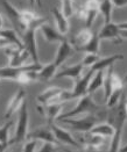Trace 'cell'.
Here are the masks:
<instances>
[{
  "mask_svg": "<svg viewBox=\"0 0 127 152\" xmlns=\"http://www.w3.org/2000/svg\"><path fill=\"white\" fill-rule=\"evenodd\" d=\"M126 95L124 94L118 104L114 107L109 108L110 112L107 115L109 123L112 124L114 128V136L111 138V145H110V151L117 152L120 151V143H121V134L123 129L127 121V110H126Z\"/></svg>",
  "mask_w": 127,
  "mask_h": 152,
  "instance_id": "1",
  "label": "cell"
},
{
  "mask_svg": "<svg viewBox=\"0 0 127 152\" xmlns=\"http://www.w3.org/2000/svg\"><path fill=\"white\" fill-rule=\"evenodd\" d=\"M47 20L44 18H40L35 22H33L32 25L27 28L25 33L22 34V44L24 48L29 52L30 58L33 62H38V44H36V31L40 29L41 25L43 22H46Z\"/></svg>",
  "mask_w": 127,
  "mask_h": 152,
  "instance_id": "2",
  "label": "cell"
},
{
  "mask_svg": "<svg viewBox=\"0 0 127 152\" xmlns=\"http://www.w3.org/2000/svg\"><path fill=\"white\" fill-rule=\"evenodd\" d=\"M98 110H100V106H98L96 102L93 101L91 94L88 93V94H85V95H83V96H80L78 99L76 106L74 107L72 110L60 115L57 121L63 120V118H68V117H76V116H79V115L95 114Z\"/></svg>",
  "mask_w": 127,
  "mask_h": 152,
  "instance_id": "3",
  "label": "cell"
},
{
  "mask_svg": "<svg viewBox=\"0 0 127 152\" xmlns=\"http://www.w3.org/2000/svg\"><path fill=\"white\" fill-rule=\"evenodd\" d=\"M28 124H29V114H28V108L26 101L19 109V117H18V124L15 128V134L14 137L10 140V144H19L24 143L27 140L28 136Z\"/></svg>",
  "mask_w": 127,
  "mask_h": 152,
  "instance_id": "4",
  "label": "cell"
},
{
  "mask_svg": "<svg viewBox=\"0 0 127 152\" xmlns=\"http://www.w3.org/2000/svg\"><path fill=\"white\" fill-rule=\"evenodd\" d=\"M71 100L70 98V91L63 89L57 86H51L44 89L42 93L38 95V101L41 104H48V103H56V102H66Z\"/></svg>",
  "mask_w": 127,
  "mask_h": 152,
  "instance_id": "5",
  "label": "cell"
},
{
  "mask_svg": "<svg viewBox=\"0 0 127 152\" xmlns=\"http://www.w3.org/2000/svg\"><path fill=\"white\" fill-rule=\"evenodd\" d=\"M62 123H65L75 131H79V132H89L92 128L97 124V116L95 114H86L84 117L80 118H74V117H68V118H63L60 120Z\"/></svg>",
  "mask_w": 127,
  "mask_h": 152,
  "instance_id": "6",
  "label": "cell"
},
{
  "mask_svg": "<svg viewBox=\"0 0 127 152\" xmlns=\"http://www.w3.org/2000/svg\"><path fill=\"white\" fill-rule=\"evenodd\" d=\"M93 71L90 70L88 71V73H85L84 76H80L79 78H77L75 80V86H74V89L70 91V98L71 100L74 99H79L80 96L88 94V87H89L90 80L93 76Z\"/></svg>",
  "mask_w": 127,
  "mask_h": 152,
  "instance_id": "7",
  "label": "cell"
},
{
  "mask_svg": "<svg viewBox=\"0 0 127 152\" xmlns=\"http://www.w3.org/2000/svg\"><path fill=\"white\" fill-rule=\"evenodd\" d=\"M25 99H26L25 89L19 88L16 91V93L12 96V99L10 100L8 104H7V108H6L5 114H4L6 120H10L16 112H19V109L21 108V106H22L24 102L26 101Z\"/></svg>",
  "mask_w": 127,
  "mask_h": 152,
  "instance_id": "8",
  "label": "cell"
},
{
  "mask_svg": "<svg viewBox=\"0 0 127 152\" xmlns=\"http://www.w3.org/2000/svg\"><path fill=\"white\" fill-rule=\"evenodd\" d=\"M100 39H109V41H113L114 43H121L123 37L120 35V27L118 23L114 22H109V23H104L100 31L98 33Z\"/></svg>",
  "mask_w": 127,
  "mask_h": 152,
  "instance_id": "9",
  "label": "cell"
},
{
  "mask_svg": "<svg viewBox=\"0 0 127 152\" xmlns=\"http://www.w3.org/2000/svg\"><path fill=\"white\" fill-rule=\"evenodd\" d=\"M56 137V140H58V143H63L65 145H69L71 148H79V143L76 140V138H74V136L68 131L65 130L64 128L57 126L55 122L49 124Z\"/></svg>",
  "mask_w": 127,
  "mask_h": 152,
  "instance_id": "10",
  "label": "cell"
},
{
  "mask_svg": "<svg viewBox=\"0 0 127 152\" xmlns=\"http://www.w3.org/2000/svg\"><path fill=\"white\" fill-rule=\"evenodd\" d=\"M0 4L4 7V11L6 13L7 18L10 19V21L13 23V26L24 33V28H22V23H21V11H19L8 0H0Z\"/></svg>",
  "mask_w": 127,
  "mask_h": 152,
  "instance_id": "11",
  "label": "cell"
},
{
  "mask_svg": "<svg viewBox=\"0 0 127 152\" xmlns=\"http://www.w3.org/2000/svg\"><path fill=\"white\" fill-rule=\"evenodd\" d=\"M75 52V48L72 47L71 42H69L68 39H64L62 42H60V45L57 48L56 51V55H55V59H54V63L58 66V69L64 64V62L71 57Z\"/></svg>",
  "mask_w": 127,
  "mask_h": 152,
  "instance_id": "12",
  "label": "cell"
},
{
  "mask_svg": "<svg viewBox=\"0 0 127 152\" xmlns=\"http://www.w3.org/2000/svg\"><path fill=\"white\" fill-rule=\"evenodd\" d=\"M63 106L64 102H56V103L42 104V107L38 106V110H42L41 113L46 116V118L48 121V124H50V123H54L58 118V116L62 114Z\"/></svg>",
  "mask_w": 127,
  "mask_h": 152,
  "instance_id": "13",
  "label": "cell"
},
{
  "mask_svg": "<svg viewBox=\"0 0 127 152\" xmlns=\"http://www.w3.org/2000/svg\"><path fill=\"white\" fill-rule=\"evenodd\" d=\"M27 138H34V140H42V142H52V143H58V140H56L50 126H43V127L35 128L32 131H28V136Z\"/></svg>",
  "mask_w": 127,
  "mask_h": 152,
  "instance_id": "14",
  "label": "cell"
},
{
  "mask_svg": "<svg viewBox=\"0 0 127 152\" xmlns=\"http://www.w3.org/2000/svg\"><path fill=\"white\" fill-rule=\"evenodd\" d=\"M38 30L42 33L44 39H46L47 42H49V43H55V42H58V43H60V42H62L64 39H66L65 35L61 34L57 28H54V27H51L50 25H48L47 21L41 25Z\"/></svg>",
  "mask_w": 127,
  "mask_h": 152,
  "instance_id": "15",
  "label": "cell"
},
{
  "mask_svg": "<svg viewBox=\"0 0 127 152\" xmlns=\"http://www.w3.org/2000/svg\"><path fill=\"white\" fill-rule=\"evenodd\" d=\"M92 35H93V33L90 30V28L85 27L82 30H79L76 35L74 36V38L71 39V44L75 48V50L82 51V49L85 47V44L91 39Z\"/></svg>",
  "mask_w": 127,
  "mask_h": 152,
  "instance_id": "16",
  "label": "cell"
},
{
  "mask_svg": "<svg viewBox=\"0 0 127 152\" xmlns=\"http://www.w3.org/2000/svg\"><path fill=\"white\" fill-rule=\"evenodd\" d=\"M51 14L55 19V22H56V27L58 29V31L63 35H66L69 33V29H70V23H69V18H66L64 15V13L62 12V10L57 8V7H54L51 10Z\"/></svg>",
  "mask_w": 127,
  "mask_h": 152,
  "instance_id": "17",
  "label": "cell"
},
{
  "mask_svg": "<svg viewBox=\"0 0 127 152\" xmlns=\"http://www.w3.org/2000/svg\"><path fill=\"white\" fill-rule=\"evenodd\" d=\"M84 65L82 63L75 64V65H71V66H66L63 69H60L56 73L55 78H71L74 80H76L77 78L82 76V72L84 70Z\"/></svg>",
  "mask_w": 127,
  "mask_h": 152,
  "instance_id": "18",
  "label": "cell"
},
{
  "mask_svg": "<svg viewBox=\"0 0 127 152\" xmlns=\"http://www.w3.org/2000/svg\"><path fill=\"white\" fill-rule=\"evenodd\" d=\"M123 59H124V56L120 55V53L112 55V56H109V57H105V58H99L90 67V70H92L93 72L99 71V70H107V67L114 65L118 61H123Z\"/></svg>",
  "mask_w": 127,
  "mask_h": 152,
  "instance_id": "19",
  "label": "cell"
},
{
  "mask_svg": "<svg viewBox=\"0 0 127 152\" xmlns=\"http://www.w3.org/2000/svg\"><path fill=\"white\" fill-rule=\"evenodd\" d=\"M57 71H58V66L54 63V62L49 64H46L38 71V80H41V81H48V80H50V79H52L54 77L56 76Z\"/></svg>",
  "mask_w": 127,
  "mask_h": 152,
  "instance_id": "20",
  "label": "cell"
},
{
  "mask_svg": "<svg viewBox=\"0 0 127 152\" xmlns=\"http://www.w3.org/2000/svg\"><path fill=\"white\" fill-rule=\"evenodd\" d=\"M104 78H105V70L96 71L93 73L92 78H91V80H90L89 87H88V93L93 94L96 91H98L99 88H103Z\"/></svg>",
  "mask_w": 127,
  "mask_h": 152,
  "instance_id": "21",
  "label": "cell"
},
{
  "mask_svg": "<svg viewBox=\"0 0 127 152\" xmlns=\"http://www.w3.org/2000/svg\"><path fill=\"white\" fill-rule=\"evenodd\" d=\"M89 132L103 136L104 138L105 137L112 138L114 136V128H113L112 124H110V123H98V124H96L95 127L92 128Z\"/></svg>",
  "mask_w": 127,
  "mask_h": 152,
  "instance_id": "22",
  "label": "cell"
},
{
  "mask_svg": "<svg viewBox=\"0 0 127 152\" xmlns=\"http://www.w3.org/2000/svg\"><path fill=\"white\" fill-rule=\"evenodd\" d=\"M113 4L111 0H102L99 5V13L103 16L104 23L112 22V13H113Z\"/></svg>",
  "mask_w": 127,
  "mask_h": 152,
  "instance_id": "23",
  "label": "cell"
},
{
  "mask_svg": "<svg viewBox=\"0 0 127 152\" xmlns=\"http://www.w3.org/2000/svg\"><path fill=\"white\" fill-rule=\"evenodd\" d=\"M100 42H102V39L99 37L98 33H93L91 39L85 44V47L82 49L80 52H84V53H99Z\"/></svg>",
  "mask_w": 127,
  "mask_h": 152,
  "instance_id": "24",
  "label": "cell"
},
{
  "mask_svg": "<svg viewBox=\"0 0 127 152\" xmlns=\"http://www.w3.org/2000/svg\"><path fill=\"white\" fill-rule=\"evenodd\" d=\"M0 36L5 37L6 39H8L11 43L16 44L19 47H24L22 44V38L18 34V31L15 29H11V28H2L0 30Z\"/></svg>",
  "mask_w": 127,
  "mask_h": 152,
  "instance_id": "25",
  "label": "cell"
},
{
  "mask_svg": "<svg viewBox=\"0 0 127 152\" xmlns=\"http://www.w3.org/2000/svg\"><path fill=\"white\" fill-rule=\"evenodd\" d=\"M113 65L107 67V72L105 73V78H104V85H103V89H104V101L109 99V96L111 95L112 91H113V86H112V76H113Z\"/></svg>",
  "mask_w": 127,
  "mask_h": 152,
  "instance_id": "26",
  "label": "cell"
},
{
  "mask_svg": "<svg viewBox=\"0 0 127 152\" xmlns=\"http://www.w3.org/2000/svg\"><path fill=\"white\" fill-rule=\"evenodd\" d=\"M88 137L84 138V142L86 143L85 145V150H98V148L104 142V137L99 136V135H96V134H92V132H88Z\"/></svg>",
  "mask_w": 127,
  "mask_h": 152,
  "instance_id": "27",
  "label": "cell"
},
{
  "mask_svg": "<svg viewBox=\"0 0 127 152\" xmlns=\"http://www.w3.org/2000/svg\"><path fill=\"white\" fill-rule=\"evenodd\" d=\"M21 85H28L34 81H38V71H25L15 80Z\"/></svg>",
  "mask_w": 127,
  "mask_h": 152,
  "instance_id": "28",
  "label": "cell"
},
{
  "mask_svg": "<svg viewBox=\"0 0 127 152\" xmlns=\"http://www.w3.org/2000/svg\"><path fill=\"white\" fill-rule=\"evenodd\" d=\"M124 95V89H113L111 95L109 96V99L106 100V107L107 108H112L115 104H118V102L120 101V99Z\"/></svg>",
  "mask_w": 127,
  "mask_h": 152,
  "instance_id": "29",
  "label": "cell"
},
{
  "mask_svg": "<svg viewBox=\"0 0 127 152\" xmlns=\"http://www.w3.org/2000/svg\"><path fill=\"white\" fill-rule=\"evenodd\" d=\"M13 126V121L10 118L5 124H2L0 127V142L2 143H10V129Z\"/></svg>",
  "mask_w": 127,
  "mask_h": 152,
  "instance_id": "30",
  "label": "cell"
},
{
  "mask_svg": "<svg viewBox=\"0 0 127 152\" xmlns=\"http://www.w3.org/2000/svg\"><path fill=\"white\" fill-rule=\"evenodd\" d=\"M99 58H100V57H99V55H98V53H85L80 63L83 64L84 66L91 67V66L96 63Z\"/></svg>",
  "mask_w": 127,
  "mask_h": 152,
  "instance_id": "31",
  "label": "cell"
},
{
  "mask_svg": "<svg viewBox=\"0 0 127 152\" xmlns=\"http://www.w3.org/2000/svg\"><path fill=\"white\" fill-rule=\"evenodd\" d=\"M36 146H38V140H34V138H27V140L24 144V148H22V151L25 152H34L36 150Z\"/></svg>",
  "mask_w": 127,
  "mask_h": 152,
  "instance_id": "32",
  "label": "cell"
},
{
  "mask_svg": "<svg viewBox=\"0 0 127 152\" xmlns=\"http://www.w3.org/2000/svg\"><path fill=\"white\" fill-rule=\"evenodd\" d=\"M56 150V143L52 142H43L41 145V149L38 150L40 152H52Z\"/></svg>",
  "mask_w": 127,
  "mask_h": 152,
  "instance_id": "33",
  "label": "cell"
},
{
  "mask_svg": "<svg viewBox=\"0 0 127 152\" xmlns=\"http://www.w3.org/2000/svg\"><path fill=\"white\" fill-rule=\"evenodd\" d=\"M112 86H113V89H124L123 80L114 72H113V76H112Z\"/></svg>",
  "mask_w": 127,
  "mask_h": 152,
  "instance_id": "34",
  "label": "cell"
},
{
  "mask_svg": "<svg viewBox=\"0 0 127 152\" xmlns=\"http://www.w3.org/2000/svg\"><path fill=\"white\" fill-rule=\"evenodd\" d=\"M99 5H100L99 0H86L83 7L86 10H99Z\"/></svg>",
  "mask_w": 127,
  "mask_h": 152,
  "instance_id": "35",
  "label": "cell"
},
{
  "mask_svg": "<svg viewBox=\"0 0 127 152\" xmlns=\"http://www.w3.org/2000/svg\"><path fill=\"white\" fill-rule=\"evenodd\" d=\"M115 8H123L127 6V0H111Z\"/></svg>",
  "mask_w": 127,
  "mask_h": 152,
  "instance_id": "36",
  "label": "cell"
},
{
  "mask_svg": "<svg viewBox=\"0 0 127 152\" xmlns=\"http://www.w3.org/2000/svg\"><path fill=\"white\" fill-rule=\"evenodd\" d=\"M12 44L13 43H11L8 39H6L5 37L0 36V49H5V48H7V47H10Z\"/></svg>",
  "mask_w": 127,
  "mask_h": 152,
  "instance_id": "37",
  "label": "cell"
},
{
  "mask_svg": "<svg viewBox=\"0 0 127 152\" xmlns=\"http://www.w3.org/2000/svg\"><path fill=\"white\" fill-rule=\"evenodd\" d=\"M8 145H10V143H2V142H0V152L6 151L7 148H8Z\"/></svg>",
  "mask_w": 127,
  "mask_h": 152,
  "instance_id": "38",
  "label": "cell"
},
{
  "mask_svg": "<svg viewBox=\"0 0 127 152\" xmlns=\"http://www.w3.org/2000/svg\"><path fill=\"white\" fill-rule=\"evenodd\" d=\"M120 35H121L123 39H124V38L127 39V29H120Z\"/></svg>",
  "mask_w": 127,
  "mask_h": 152,
  "instance_id": "39",
  "label": "cell"
},
{
  "mask_svg": "<svg viewBox=\"0 0 127 152\" xmlns=\"http://www.w3.org/2000/svg\"><path fill=\"white\" fill-rule=\"evenodd\" d=\"M119 27H120V29H127V21L125 22H120V23H118Z\"/></svg>",
  "mask_w": 127,
  "mask_h": 152,
  "instance_id": "40",
  "label": "cell"
},
{
  "mask_svg": "<svg viewBox=\"0 0 127 152\" xmlns=\"http://www.w3.org/2000/svg\"><path fill=\"white\" fill-rule=\"evenodd\" d=\"M4 28V20H2V16H1V14H0V30Z\"/></svg>",
  "mask_w": 127,
  "mask_h": 152,
  "instance_id": "41",
  "label": "cell"
},
{
  "mask_svg": "<svg viewBox=\"0 0 127 152\" xmlns=\"http://www.w3.org/2000/svg\"><path fill=\"white\" fill-rule=\"evenodd\" d=\"M120 151H121V152H127V144L124 146V148H120Z\"/></svg>",
  "mask_w": 127,
  "mask_h": 152,
  "instance_id": "42",
  "label": "cell"
},
{
  "mask_svg": "<svg viewBox=\"0 0 127 152\" xmlns=\"http://www.w3.org/2000/svg\"><path fill=\"white\" fill-rule=\"evenodd\" d=\"M126 110H127V101H126Z\"/></svg>",
  "mask_w": 127,
  "mask_h": 152,
  "instance_id": "43",
  "label": "cell"
}]
</instances>
